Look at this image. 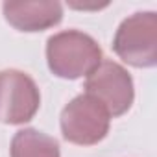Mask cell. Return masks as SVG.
Masks as SVG:
<instances>
[{"label": "cell", "mask_w": 157, "mask_h": 157, "mask_svg": "<svg viewBox=\"0 0 157 157\" xmlns=\"http://www.w3.org/2000/svg\"><path fill=\"white\" fill-rule=\"evenodd\" d=\"M46 61L50 70L63 80L87 78L104 59L98 43L78 30L52 35L46 43Z\"/></svg>", "instance_id": "cell-1"}, {"label": "cell", "mask_w": 157, "mask_h": 157, "mask_svg": "<svg viewBox=\"0 0 157 157\" xmlns=\"http://www.w3.org/2000/svg\"><path fill=\"white\" fill-rule=\"evenodd\" d=\"M113 50L131 67H153L157 63V15L140 11L122 21L113 39Z\"/></svg>", "instance_id": "cell-2"}, {"label": "cell", "mask_w": 157, "mask_h": 157, "mask_svg": "<svg viewBox=\"0 0 157 157\" xmlns=\"http://www.w3.org/2000/svg\"><path fill=\"white\" fill-rule=\"evenodd\" d=\"M85 94L94 98L111 118L129 111L133 104V80L115 61H102L85 80Z\"/></svg>", "instance_id": "cell-3"}, {"label": "cell", "mask_w": 157, "mask_h": 157, "mask_svg": "<svg viewBox=\"0 0 157 157\" xmlns=\"http://www.w3.org/2000/svg\"><path fill=\"white\" fill-rule=\"evenodd\" d=\"M109 120L111 117L107 111L83 93L68 102L61 111V133L72 144L91 146L107 135Z\"/></svg>", "instance_id": "cell-4"}, {"label": "cell", "mask_w": 157, "mask_h": 157, "mask_svg": "<svg viewBox=\"0 0 157 157\" xmlns=\"http://www.w3.org/2000/svg\"><path fill=\"white\" fill-rule=\"evenodd\" d=\"M41 105V94L35 82L21 70L0 72V122L24 124L30 122Z\"/></svg>", "instance_id": "cell-5"}, {"label": "cell", "mask_w": 157, "mask_h": 157, "mask_svg": "<svg viewBox=\"0 0 157 157\" xmlns=\"http://www.w3.org/2000/svg\"><path fill=\"white\" fill-rule=\"evenodd\" d=\"M6 21L19 32H43L63 19V6L54 0H22L4 2Z\"/></svg>", "instance_id": "cell-6"}, {"label": "cell", "mask_w": 157, "mask_h": 157, "mask_svg": "<svg viewBox=\"0 0 157 157\" xmlns=\"http://www.w3.org/2000/svg\"><path fill=\"white\" fill-rule=\"evenodd\" d=\"M10 153L11 157H59V144L54 137L30 128L15 133Z\"/></svg>", "instance_id": "cell-7"}]
</instances>
